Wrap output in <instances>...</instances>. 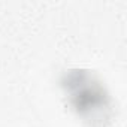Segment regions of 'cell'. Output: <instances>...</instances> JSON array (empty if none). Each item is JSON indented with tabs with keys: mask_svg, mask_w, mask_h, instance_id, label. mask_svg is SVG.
<instances>
[{
	"mask_svg": "<svg viewBox=\"0 0 127 127\" xmlns=\"http://www.w3.org/2000/svg\"><path fill=\"white\" fill-rule=\"evenodd\" d=\"M70 108L91 127H105L112 118V102L103 84L90 72L69 70L61 78Z\"/></svg>",
	"mask_w": 127,
	"mask_h": 127,
	"instance_id": "cell-1",
	"label": "cell"
}]
</instances>
